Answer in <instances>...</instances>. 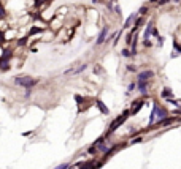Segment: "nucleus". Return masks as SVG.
<instances>
[{
    "label": "nucleus",
    "instance_id": "6e6552de",
    "mask_svg": "<svg viewBox=\"0 0 181 169\" xmlns=\"http://www.w3.org/2000/svg\"><path fill=\"white\" fill-rule=\"evenodd\" d=\"M175 122V118L173 117H168V118H164V120H162V122H161V125H170V123H173Z\"/></svg>",
    "mask_w": 181,
    "mask_h": 169
},
{
    "label": "nucleus",
    "instance_id": "9d476101",
    "mask_svg": "<svg viewBox=\"0 0 181 169\" xmlns=\"http://www.w3.org/2000/svg\"><path fill=\"white\" fill-rule=\"evenodd\" d=\"M138 88H140L141 93H145V92H146V84H145V82H138Z\"/></svg>",
    "mask_w": 181,
    "mask_h": 169
},
{
    "label": "nucleus",
    "instance_id": "4468645a",
    "mask_svg": "<svg viewBox=\"0 0 181 169\" xmlns=\"http://www.w3.org/2000/svg\"><path fill=\"white\" fill-rule=\"evenodd\" d=\"M133 88H135V84H130V85H129V90H130V92H132V90H133Z\"/></svg>",
    "mask_w": 181,
    "mask_h": 169
},
{
    "label": "nucleus",
    "instance_id": "39448f33",
    "mask_svg": "<svg viewBox=\"0 0 181 169\" xmlns=\"http://www.w3.org/2000/svg\"><path fill=\"white\" fill-rule=\"evenodd\" d=\"M143 106V101H135V104H132V109H130V114H137L138 111H140V108Z\"/></svg>",
    "mask_w": 181,
    "mask_h": 169
},
{
    "label": "nucleus",
    "instance_id": "20e7f679",
    "mask_svg": "<svg viewBox=\"0 0 181 169\" xmlns=\"http://www.w3.org/2000/svg\"><path fill=\"white\" fill-rule=\"evenodd\" d=\"M151 76H154V71L148 70V71H143L138 75V82H146V79H149Z\"/></svg>",
    "mask_w": 181,
    "mask_h": 169
},
{
    "label": "nucleus",
    "instance_id": "7ed1b4c3",
    "mask_svg": "<svg viewBox=\"0 0 181 169\" xmlns=\"http://www.w3.org/2000/svg\"><path fill=\"white\" fill-rule=\"evenodd\" d=\"M165 117H167V111H165L164 108H157V106H154V120H157V122L161 123Z\"/></svg>",
    "mask_w": 181,
    "mask_h": 169
},
{
    "label": "nucleus",
    "instance_id": "ddd939ff",
    "mask_svg": "<svg viewBox=\"0 0 181 169\" xmlns=\"http://www.w3.org/2000/svg\"><path fill=\"white\" fill-rule=\"evenodd\" d=\"M56 169H69V164H61L59 168H56Z\"/></svg>",
    "mask_w": 181,
    "mask_h": 169
},
{
    "label": "nucleus",
    "instance_id": "1a4fd4ad",
    "mask_svg": "<svg viewBox=\"0 0 181 169\" xmlns=\"http://www.w3.org/2000/svg\"><path fill=\"white\" fill-rule=\"evenodd\" d=\"M133 19H135V14H130V16H129V19L126 21V27H129L130 24L133 22Z\"/></svg>",
    "mask_w": 181,
    "mask_h": 169
},
{
    "label": "nucleus",
    "instance_id": "f8f14e48",
    "mask_svg": "<svg viewBox=\"0 0 181 169\" xmlns=\"http://www.w3.org/2000/svg\"><path fill=\"white\" fill-rule=\"evenodd\" d=\"M122 55H124V57H129V55H130V51H127V49H124V51H122Z\"/></svg>",
    "mask_w": 181,
    "mask_h": 169
},
{
    "label": "nucleus",
    "instance_id": "9b49d317",
    "mask_svg": "<svg viewBox=\"0 0 181 169\" xmlns=\"http://www.w3.org/2000/svg\"><path fill=\"white\" fill-rule=\"evenodd\" d=\"M162 95H164L165 98H167V96H170V95H172V90H170V88H164V92H162Z\"/></svg>",
    "mask_w": 181,
    "mask_h": 169
},
{
    "label": "nucleus",
    "instance_id": "2eb2a0df",
    "mask_svg": "<svg viewBox=\"0 0 181 169\" xmlns=\"http://www.w3.org/2000/svg\"><path fill=\"white\" fill-rule=\"evenodd\" d=\"M167 2H170V0H159V3H167Z\"/></svg>",
    "mask_w": 181,
    "mask_h": 169
},
{
    "label": "nucleus",
    "instance_id": "0eeeda50",
    "mask_svg": "<svg viewBox=\"0 0 181 169\" xmlns=\"http://www.w3.org/2000/svg\"><path fill=\"white\" fill-rule=\"evenodd\" d=\"M97 106H99V109L103 112V114H108V108H106V106L103 104L102 101H97Z\"/></svg>",
    "mask_w": 181,
    "mask_h": 169
},
{
    "label": "nucleus",
    "instance_id": "423d86ee",
    "mask_svg": "<svg viewBox=\"0 0 181 169\" xmlns=\"http://www.w3.org/2000/svg\"><path fill=\"white\" fill-rule=\"evenodd\" d=\"M105 37H106V29H103L102 33L99 35V40H97V44H102L103 41H105Z\"/></svg>",
    "mask_w": 181,
    "mask_h": 169
},
{
    "label": "nucleus",
    "instance_id": "f03ea898",
    "mask_svg": "<svg viewBox=\"0 0 181 169\" xmlns=\"http://www.w3.org/2000/svg\"><path fill=\"white\" fill-rule=\"evenodd\" d=\"M129 114H130L129 111H124V112H122V115H121V117H118L116 120H114V122H113L111 125H110V130H108V133H113V131H114V130H116V128H118V126H119V125H122V123L126 122V118L129 117Z\"/></svg>",
    "mask_w": 181,
    "mask_h": 169
},
{
    "label": "nucleus",
    "instance_id": "f257e3e1",
    "mask_svg": "<svg viewBox=\"0 0 181 169\" xmlns=\"http://www.w3.org/2000/svg\"><path fill=\"white\" fill-rule=\"evenodd\" d=\"M14 84L26 87V88H32L37 84V79H32L30 76H17V78H14Z\"/></svg>",
    "mask_w": 181,
    "mask_h": 169
}]
</instances>
